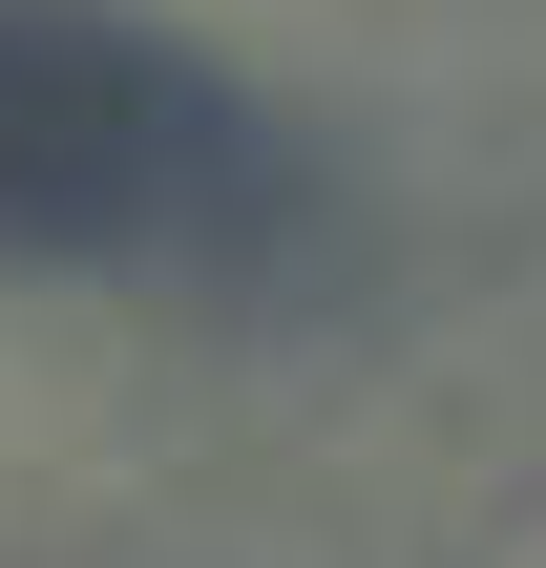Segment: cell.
<instances>
[{
	"label": "cell",
	"mask_w": 546,
	"mask_h": 568,
	"mask_svg": "<svg viewBox=\"0 0 546 568\" xmlns=\"http://www.w3.org/2000/svg\"><path fill=\"white\" fill-rule=\"evenodd\" d=\"M274 148L210 63L105 0H0V253H231Z\"/></svg>",
	"instance_id": "1"
}]
</instances>
